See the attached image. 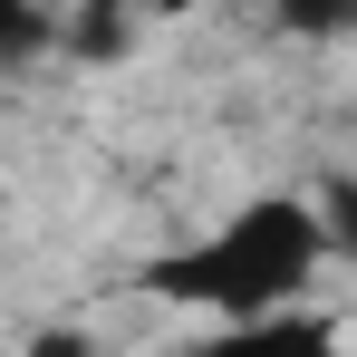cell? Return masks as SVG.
<instances>
[{"label": "cell", "mask_w": 357, "mask_h": 357, "mask_svg": "<svg viewBox=\"0 0 357 357\" xmlns=\"http://www.w3.org/2000/svg\"><path fill=\"white\" fill-rule=\"evenodd\" d=\"M319 213L309 203H251L232 232H213L183 271H165V290L203 299V309H222V319H280V299L319 271Z\"/></svg>", "instance_id": "cell-1"}, {"label": "cell", "mask_w": 357, "mask_h": 357, "mask_svg": "<svg viewBox=\"0 0 357 357\" xmlns=\"http://www.w3.org/2000/svg\"><path fill=\"white\" fill-rule=\"evenodd\" d=\"M29 357H97V348H87V328H39Z\"/></svg>", "instance_id": "cell-3"}, {"label": "cell", "mask_w": 357, "mask_h": 357, "mask_svg": "<svg viewBox=\"0 0 357 357\" xmlns=\"http://www.w3.org/2000/svg\"><path fill=\"white\" fill-rule=\"evenodd\" d=\"M203 357H338V328L328 319H241V328H222Z\"/></svg>", "instance_id": "cell-2"}]
</instances>
